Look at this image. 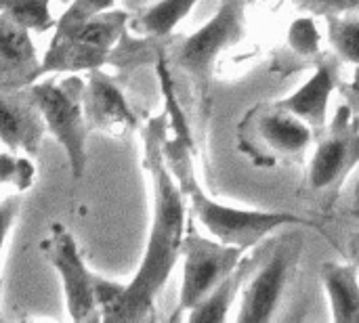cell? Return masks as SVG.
Masks as SVG:
<instances>
[{"label": "cell", "instance_id": "cell-1", "mask_svg": "<svg viewBox=\"0 0 359 323\" xmlns=\"http://www.w3.org/2000/svg\"><path fill=\"white\" fill-rule=\"evenodd\" d=\"M168 116L151 118L143 128V166L149 177L154 195V217L143 250L141 265L130 284H126L124 296L111 315V322H141L147 319L156 301L172 275L179 256L183 254V242L187 231L185 193L181 191L164 153V139L168 135Z\"/></svg>", "mask_w": 359, "mask_h": 323}, {"label": "cell", "instance_id": "cell-2", "mask_svg": "<svg viewBox=\"0 0 359 323\" xmlns=\"http://www.w3.org/2000/svg\"><path fill=\"white\" fill-rule=\"evenodd\" d=\"M164 153L166 162L185 193L196 221L208 231V235L238 246L242 250L255 248L259 242H263L267 235L276 233L284 227H311L316 231H322V227L305 217L292 214V212H278V210H250V208H236L217 202L210 198L204 187L200 185L194 162H191V139L187 137V126H175L172 139H164Z\"/></svg>", "mask_w": 359, "mask_h": 323}, {"label": "cell", "instance_id": "cell-3", "mask_svg": "<svg viewBox=\"0 0 359 323\" xmlns=\"http://www.w3.org/2000/svg\"><path fill=\"white\" fill-rule=\"evenodd\" d=\"M128 19L126 11L111 8L82 23L57 25L42 57V74L101 69Z\"/></svg>", "mask_w": 359, "mask_h": 323}, {"label": "cell", "instance_id": "cell-4", "mask_svg": "<svg viewBox=\"0 0 359 323\" xmlns=\"http://www.w3.org/2000/svg\"><path fill=\"white\" fill-rule=\"evenodd\" d=\"M27 88L42 111L46 130L63 147L72 177L78 181L86 170V137L90 132L84 114L86 82L69 76L61 82H34Z\"/></svg>", "mask_w": 359, "mask_h": 323}, {"label": "cell", "instance_id": "cell-5", "mask_svg": "<svg viewBox=\"0 0 359 323\" xmlns=\"http://www.w3.org/2000/svg\"><path fill=\"white\" fill-rule=\"evenodd\" d=\"M246 4L248 0H221L219 11L172 50L177 69L191 80L202 101L208 97L219 55L238 44L246 34Z\"/></svg>", "mask_w": 359, "mask_h": 323}, {"label": "cell", "instance_id": "cell-6", "mask_svg": "<svg viewBox=\"0 0 359 323\" xmlns=\"http://www.w3.org/2000/svg\"><path fill=\"white\" fill-rule=\"evenodd\" d=\"M246 250L202 235L194 223H187L183 242V275L177 301V315L189 313L221 282L236 273L246 261Z\"/></svg>", "mask_w": 359, "mask_h": 323}, {"label": "cell", "instance_id": "cell-7", "mask_svg": "<svg viewBox=\"0 0 359 323\" xmlns=\"http://www.w3.org/2000/svg\"><path fill=\"white\" fill-rule=\"evenodd\" d=\"M40 252L61 280L69 317L74 322H99L95 273L88 271L72 231L63 223H53L40 242Z\"/></svg>", "mask_w": 359, "mask_h": 323}, {"label": "cell", "instance_id": "cell-8", "mask_svg": "<svg viewBox=\"0 0 359 323\" xmlns=\"http://www.w3.org/2000/svg\"><path fill=\"white\" fill-rule=\"evenodd\" d=\"M244 124L250 126V139L242 137V145L250 143L246 153H250V158H265L269 166L278 158H303L313 139V128L307 122L276 103L259 105L248 114Z\"/></svg>", "mask_w": 359, "mask_h": 323}, {"label": "cell", "instance_id": "cell-9", "mask_svg": "<svg viewBox=\"0 0 359 323\" xmlns=\"http://www.w3.org/2000/svg\"><path fill=\"white\" fill-rule=\"evenodd\" d=\"M359 166V116L349 105L337 109L334 120L326 128V137L316 147L309 162L307 185L322 193L341 187Z\"/></svg>", "mask_w": 359, "mask_h": 323}, {"label": "cell", "instance_id": "cell-10", "mask_svg": "<svg viewBox=\"0 0 359 323\" xmlns=\"http://www.w3.org/2000/svg\"><path fill=\"white\" fill-rule=\"evenodd\" d=\"M301 246L284 240L257 269L255 277L242 290V303L236 319L240 323H263L273 319L290 275L294 271Z\"/></svg>", "mask_w": 359, "mask_h": 323}, {"label": "cell", "instance_id": "cell-11", "mask_svg": "<svg viewBox=\"0 0 359 323\" xmlns=\"http://www.w3.org/2000/svg\"><path fill=\"white\" fill-rule=\"evenodd\" d=\"M84 114L90 130H101L111 137L128 135L139 122L120 86L101 69H93L88 74Z\"/></svg>", "mask_w": 359, "mask_h": 323}, {"label": "cell", "instance_id": "cell-12", "mask_svg": "<svg viewBox=\"0 0 359 323\" xmlns=\"http://www.w3.org/2000/svg\"><path fill=\"white\" fill-rule=\"evenodd\" d=\"M0 135L2 143L13 151L36 156L46 122L42 111L32 97L29 88L2 90L0 97Z\"/></svg>", "mask_w": 359, "mask_h": 323}, {"label": "cell", "instance_id": "cell-13", "mask_svg": "<svg viewBox=\"0 0 359 323\" xmlns=\"http://www.w3.org/2000/svg\"><path fill=\"white\" fill-rule=\"evenodd\" d=\"M42 74V61L32 42V32L0 17V86L2 90H21Z\"/></svg>", "mask_w": 359, "mask_h": 323}, {"label": "cell", "instance_id": "cell-14", "mask_svg": "<svg viewBox=\"0 0 359 323\" xmlns=\"http://www.w3.org/2000/svg\"><path fill=\"white\" fill-rule=\"evenodd\" d=\"M339 86V76L332 63L322 61L318 63L311 78L301 84L292 95L278 99L276 105L282 109L294 114L303 122H307L313 130H326L328 128V107L330 97Z\"/></svg>", "mask_w": 359, "mask_h": 323}, {"label": "cell", "instance_id": "cell-15", "mask_svg": "<svg viewBox=\"0 0 359 323\" xmlns=\"http://www.w3.org/2000/svg\"><path fill=\"white\" fill-rule=\"evenodd\" d=\"M322 284L334 322L359 323V269L355 265L324 263Z\"/></svg>", "mask_w": 359, "mask_h": 323}, {"label": "cell", "instance_id": "cell-16", "mask_svg": "<svg viewBox=\"0 0 359 323\" xmlns=\"http://www.w3.org/2000/svg\"><path fill=\"white\" fill-rule=\"evenodd\" d=\"M248 261L242 263V267L231 273L225 282H221L208 296H204L189 313H187V322L191 323H223L229 319V311L231 305L238 296V292L242 290L244 284V273L248 271Z\"/></svg>", "mask_w": 359, "mask_h": 323}, {"label": "cell", "instance_id": "cell-17", "mask_svg": "<svg viewBox=\"0 0 359 323\" xmlns=\"http://www.w3.org/2000/svg\"><path fill=\"white\" fill-rule=\"evenodd\" d=\"M196 2L198 0H158L151 6L143 8L137 19H133V25L145 36H170L175 27L191 13Z\"/></svg>", "mask_w": 359, "mask_h": 323}, {"label": "cell", "instance_id": "cell-18", "mask_svg": "<svg viewBox=\"0 0 359 323\" xmlns=\"http://www.w3.org/2000/svg\"><path fill=\"white\" fill-rule=\"evenodd\" d=\"M53 0H2V17L11 19L13 23L34 32L44 34L57 27V21L50 11Z\"/></svg>", "mask_w": 359, "mask_h": 323}, {"label": "cell", "instance_id": "cell-19", "mask_svg": "<svg viewBox=\"0 0 359 323\" xmlns=\"http://www.w3.org/2000/svg\"><path fill=\"white\" fill-rule=\"evenodd\" d=\"M328 38L341 59L359 69V17H345L343 13H330L326 17Z\"/></svg>", "mask_w": 359, "mask_h": 323}, {"label": "cell", "instance_id": "cell-20", "mask_svg": "<svg viewBox=\"0 0 359 323\" xmlns=\"http://www.w3.org/2000/svg\"><path fill=\"white\" fill-rule=\"evenodd\" d=\"M286 42L290 46V50L299 57L305 59H313L320 55L322 48V36H320V27L316 23L313 17H297L286 34Z\"/></svg>", "mask_w": 359, "mask_h": 323}, {"label": "cell", "instance_id": "cell-21", "mask_svg": "<svg viewBox=\"0 0 359 323\" xmlns=\"http://www.w3.org/2000/svg\"><path fill=\"white\" fill-rule=\"evenodd\" d=\"M0 183L4 187H13L17 191H27L36 183V164L29 156H13L11 151H2L0 156Z\"/></svg>", "mask_w": 359, "mask_h": 323}, {"label": "cell", "instance_id": "cell-22", "mask_svg": "<svg viewBox=\"0 0 359 323\" xmlns=\"http://www.w3.org/2000/svg\"><path fill=\"white\" fill-rule=\"evenodd\" d=\"M116 8V0H72V4L63 11L57 25H72L88 21L101 13Z\"/></svg>", "mask_w": 359, "mask_h": 323}, {"label": "cell", "instance_id": "cell-23", "mask_svg": "<svg viewBox=\"0 0 359 323\" xmlns=\"http://www.w3.org/2000/svg\"><path fill=\"white\" fill-rule=\"evenodd\" d=\"M343 95H345V101L351 107V111L359 116V69L355 71L351 82L343 84Z\"/></svg>", "mask_w": 359, "mask_h": 323}, {"label": "cell", "instance_id": "cell-24", "mask_svg": "<svg viewBox=\"0 0 359 323\" xmlns=\"http://www.w3.org/2000/svg\"><path fill=\"white\" fill-rule=\"evenodd\" d=\"M326 6L334 13H351L359 11V0H326Z\"/></svg>", "mask_w": 359, "mask_h": 323}, {"label": "cell", "instance_id": "cell-25", "mask_svg": "<svg viewBox=\"0 0 359 323\" xmlns=\"http://www.w3.org/2000/svg\"><path fill=\"white\" fill-rule=\"evenodd\" d=\"M353 202H355V210H359V179L355 181V187H353Z\"/></svg>", "mask_w": 359, "mask_h": 323}, {"label": "cell", "instance_id": "cell-26", "mask_svg": "<svg viewBox=\"0 0 359 323\" xmlns=\"http://www.w3.org/2000/svg\"><path fill=\"white\" fill-rule=\"evenodd\" d=\"M353 214H355V217H359V210H353Z\"/></svg>", "mask_w": 359, "mask_h": 323}, {"label": "cell", "instance_id": "cell-27", "mask_svg": "<svg viewBox=\"0 0 359 323\" xmlns=\"http://www.w3.org/2000/svg\"><path fill=\"white\" fill-rule=\"evenodd\" d=\"M358 269H359V252H358Z\"/></svg>", "mask_w": 359, "mask_h": 323}]
</instances>
